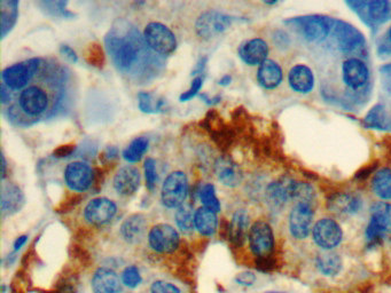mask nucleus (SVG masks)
Here are the masks:
<instances>
[{"instance_id": "nucleus-3", "label": "nucleus", "mask_w": 391, "mask_h": 293, "mask_svg": "<svg viewBox=\"0 0 391 293\" xmlns=\"http://www.w3.org/2000/svg\"><path fill=\"white\" fill-rule=\"evenodd\" d=\"M144 40L152 52L168 56L177 49L175 33L163 23L150 22L145 26Z\"/></svg>"}, {"instance_id": "nucleus-4", "label": "nucleus", "mask_w": 391, "mask_h": 293, "mask_svg": "<svg viewBox=\"0 0 391 293\" xmlns=\"http://www.w3.org/2000/svg\"><path fill=\"white\" fill-rule=\"evenodd\" d=\"M287 23L293 24L298 30V33L309 42H320L326 40L327 36L332 33L335 20L321 15H309L295 17L287 21Z\"/></svg>"}, {"instance_id": "nucleus-38", "label": "nucleus", "mask_w": 391, "mask_h": 293, "mask_svg": "<svg viewBox=\"0 0 391 293\" xmlns=\"http://www.w3.org/2000/svg\"><path fill=\"white\" fill-rule=\"evenodd\" d=\"M121 280L122 283L125 287L134 289V287H137L141 283L143 278H141V271L136 266H127L124 269L123 273H122Z\"/></svg>"}, {"instance_id": "nucleus-11", "label": "nucleus", "mask_w": 391, "mask_h": 293, "mask_svg": "<svg viewBox=\"0 0 391 293\" xmlns=\"http://www.w3.org/2000/svg\"><path fill=\"white\" fill-rule=\"evenodd\" d=\"M148 243L154 251L159 253H171L179 245V235L173 226L157 224L150 229Z\"/></svg>"}, {"instance_id": "nucleus-24", "label": "nucleus", "mask_w": 391, "mask_h": 293, "mask_svg": "<svg viewBox=\"0 0 391 293\" xmlns=\"http://www.w3.org/2000/svg\"><path fill=\"white\" fill-rule=\"evenodd\" d=\"M284 72L280 65L273 60H266L258 68L257 81L262 87L273 90L282 83Z\"/></svg>"}, {"instance_id": "nucleus-20", "label": "nucleus", "mask_w": 391, "mask_h": 293, "mask_svg": "<svg viewBox=\"0 0 391 293\" xmlns=\"http://www.w3.org/2000/svg\"><path fill=\"white\" fill-rule=\"evenodd\" d=\"M215 174L224 186L234 188L242 183L244 174L234 160L228 156L219 157L215 163Z\"/></svg>"}, {"instance_id": "nucleus-7", "label": "nucleus", "mask_w": 391, "mask_h": 293, "mask_svg": "<svg viewBox=\"0 0 391 293\" xmlns=\"http://www.w3.org/2000/svg\"><path fill=\"white\" fill-rule=\"evenodd\" d=\"M189 194V181L185 173L175 171L166 176L161 190V199L168 209H178L185 204Z\"/></svg>"}, {"instance_id": "nucleus-33", "label": "nucleus", "mask_w": 391, "mask_h": 293, "mask_svg": "<svg viewBox=\"0 0 391 293\" xmlns=\"http://www.w3.org/2000/svg\"><path fill=\"white\" fill-rule=\"evenodd\" d=\"M194 217H196V211L193 210V206L189 203H185L177 209L176 224L184 234H191L196 229Z\"/></svg>"}, {"instance_id": "nucleus-31", "label": "nucleus", "mask_w": 391, "mask_h": 293, "mask_svg": "<svg viewBox=\"0 0 391 293\" xmlns=\"http://www.w3.org/2000/svg\"><path fill=\"white\" fill-rule=\"evenodd\" d=\"M248 226H249V217L245 210H239L235 212L231 222V228H230V235H231L232 241L240 244L245 240L246 234H247Z\"/></svg>"}, {"instance_id": "nucleus-27", "label": "nucleus", "mask_w": 391, "mask_h": 293, "mask_svg": "<svg viewBox=\"0 0 391 293\" xmlns=\"http://www.w3.org/2000/svg\"><path fill=\"white\" fill-rule=\"evenodd\" d=\"M194 222H196V231L205 236H212L217 231L218 221H217L216 212L207 209L205 206H201L196 210Z\"/></svg>"}, {"instance_id": "nucleus-40", "label": "nucleus", "mask_w": 391, "mask_h": 293, "mask_svg": "<svg viewBox=\"0 0 391 293\" xmlns=\"http://www.w3.org/2000/svg\"><path fill=\"white\" fill-rule=\"evenodd\" d=\"M385 234V231H383L376 222L373 221L371 219L369 227H367V231H366V237H367L369 242H371L372 244L378 243V242L381 241Z\"/></svg>"}, {"instance_id": "nucleus-15", "label": "nucleus", "mask_w": 391, "mask_h": 293, "mask_svg": "<svg viewBox=\"0 0 391 293\" xmlns=\"http://www.w3.org/2000/svg\"><path fill=\"white\" fill-rule=\"evenodd\" d=\"M369 79V67L358 58H348L342 63V81L350 90L365 87Z\"/></svg>"}, {"instance_id": "nucleus-47", "label": "nucleus", "mask_w": 391, "mask_h": 293, "mask_svg": "<svg viewBox=\"0 0 391 293\" xmlns=\"http://www.w3.org/2000/svg\"><path fill=\"white\" fill-rule=\"evenodd\" d=\"M118 155V151L115 146H108L106 151H104V157L107 158V160H114L116 158Z\"/></svg>"}, {"instance_id": "nucleus-23", "label": "nucleus", "mask_w": 391, "mask_h": 293, "mask_svg": "<svg viewBox=\"0 0 391 293\" xmlns=\"http://www.w3.org/2000/svg\"><path fill=\"white\" fill-rule=\"evenodd\" d=\"M288 83L293 91L308 94L314 87V75L308 65H295L288 74Z\"/></svg>"}, {"instance_id": "nucleus-51", "label": "nucleus", "mask_w": 391, "mask_h": 293, "mask_svg": "<svg viewBox=\"0 0 391 293\" xmlns=\"http://www.w3.org/2000/svg\"><path fill=\"white\" fill-rule=\"evenodd\" d=\"M3 160V179H5V176H6V160H5V157H1Z\"/></svg>"}, {"instance_id": "nucleus-30", "label": "nucleus", "mask_w": 391, "mask_h": 293, "mask_svg": "<svg viewBox=\"0 0 391 293\" xmlns=\"http://www.w3.org/2000/svg\"><path fill=\"white\" fill-rule=\"evenodd\" d=\"M372 189L378 199H391V169H381L375 173L372 180Z\"/></svg>"}, {"instance_id": "nucleus-32", "label": "nucleus", "mask_w": 391, "mask_h": 293, "mask_svg": "<svg viewBox=\"0 0 391 293\" xmlns=\"http://www.w3.org/2000/svg\"><path fill=\"white\" fill-rule=\"evenodd\" d=\"M371 219L376 222L385 233L391 234V204L378 202L371 208Z\"/></svg>"}, {"instance_id": "nucleus-52", "label": "nucleus", "mask_w": 391, "mask_h": 293, "mask_svg": "<svg viewBox=\"0 0 391 293\" xmlns=\"http://www.w3.org/2000/svg\"><path fill=\"white\" fill-rule=\"evenodd\" d=\"M388 37H389V40H390L391 42V26H390V29H389L388 31Z\"/></svg>"}, {"instance_id": "nucleus-2", "label": "nucleus", "mask_w": 391, "mask_h": 293, "mask_svg": "<svg viewBox=\"0 0 391 293\" xmlns=\"http://www.w3.org/2000/svg\"><path fill=\"white\" fill-rule=\"evenodd\" d=\"M56 100V92L46 82L30 83L17 97V103L10 108V117L38 119L51 110Z\"/></svg>"}, {"instance_id": "nucleus-5", "label": "nucleus", "mask_w": 391, "mask_h": 293, "mask_svg": "<svg viewBox=\"0 0 391 293\" xmlns=\"http://www.w3.org/2000/svg\"><path fill=\"white\" fill-rule=\"evenodd\" d=\"M42 65V60L35 58L7 67L3 72V83L10 90L22 91L30 83H33Z\"/></svg>"}, {"instance_id": "nucleus-8", "label": "nucleus", "mask_w": 391, "mask_h": 293, "mask_svg": "<svg viewBox=\"0 0 391 293\" xmlns=\"http://www.w3.org/2000/svg\"><path fill=\"white\" fill-rule=\"evenodd\" d=\"M232 17L216 10L201 14L196 22V33L202 40H212L231 26Z\"/></svg>"}, {"instance_id": "nucleus-22", "label": "nucleus", "mask_w": 391, "mask_h": 293, "mask_svg": "<svg viewBox=\"0 0 391 293\" xmlns=\"http://www.w3.org/2000/svg\"><path fill=\"white\" fill-rule=\"evenodd\" d=\"M356 10H362V13L367 17L372 24H381L388 21L391 17V6L385 0H374V1H360V3H349Z\"/></svg>"}, {"instance_id": "nucleus-17", "label": "nucleus", "mask_w": 391, "mask_h": 293, "mask_svg": "<svg viewBox=\"0 0 391 293\" xmlns=\"http://www.w3.org/2000/svg\"><path fill=\"white\" fill-rule=\"evenodd\" d=\"M122 238L129 244H141L148 237V221L144 215L127 217L120 228Z\"/></svg>"}, {"instance_id": "nucleus-16", "label": "nucleus", "mask_w": 391, "mask_h": 293, "mask_svg": "<svg viewBox=\"0 0 391 293\" xmlns=\"http://www.w3.org/2000/svg\"><path fill=\"white\" fill-rule=\"evenodd\" d=\"M295 180L281 178L269 185L265 192L266 202L271 208L281 210L289 201H293V189Z\"/></svg>"}, {"instance_id": "nucleus-46", "label": "nucleus", "mask_w": 391, "mask_h": 293, "mask_svg": "<svg viewBox=\"0 0 391 293\" xmlns=\"http://www.w3.org/2000/svg\"><path fill=\"white\" fill-rule=\"evenodd\" d=\"M1 101H3V105L10 102V88L7 87L3 83L1 84Z\"/></svg>"}, {"instance_id": "nucleus-44", "label": "nucleus", "mask_w": 391, "mask_h": 293, "mask_svg": "<svg viewBox=\"0 0 391 293\" xmlns=\"http://www.w3.org/2000/svg\"><path fill=\"white\" fill-rule=\"evenodd\" d=\"M60 52H61L62 56L67 58L70 62L76 63L79 61V56H77L75 51H74L70 46L61 45V47H60Z\"/></svg>"}, {"instance_id": "nucleus-25", "label": "nucleus", "mask_w": 391, "mask_h": 293, "mask_svg": "<svg viewBox=\"0 0 391 293\" xmlns=\"http://www.w3.org/2000/svg\"><path fill=\"white\" fill-rule=\"evenodd\" d=\"M24 195L17 185L8 183L1 190V212L3 215H12L22 209Z\"/></svg>"}, {"instance_id": "nucleus-53", "label": "nucleus", "mask_w": 391, "mask_h": 293, "mask_svg": "<svg viewBox=\"0 0 391 293\" xmlns=\"http://www.w3.org/2000/svg\"><path fill=\"white\" fill-rule=\"evenodd\" d=\"M269 293H281V292H269Z\"/></svg>"}, {"instance_id": "nucleus-12", "label": "nucleus", "mask_w": 391, "mask_h": 293, "mask_svg": "<svg viewBox=\"0 0 391 293\" xmlns=\"http://www.w3.org/2000/svg\"><path fill=\"white\" fill-rule=\"evenodd\" d=\"M65 185L72 192H86L95 181V172L88 163L85 162H72L65 167Z\"/></svg>"}, {"instance_id": "nucleus-50", "label": "nucleus", "mask_w": 391, "mask_h": 293, "mask_svg": "<svg viewBox=\"0 0 391 293\" xmlns=\"http://www.w3.org/2000/svg\"><path fill=\"white\" fill-rule=\"evenodd\" d=\"M232 78L231 77H230V76L226 75L224 76V77H223L222 79H221V81H219V84L223 85V86H226V85L230 84V83H231Z\"/></svg>"}, {"instance_id": "nucleus-6", "label": "nucleus", "mask_w": 391, "mask_h": 293, "mask_svg": "<svg viewBox=\"0 0 391 293\" xmlns=\"http://www.w3.org/2000/svg\"><path fill=\"white\" fill-rule=\"evenodd\" d=\"M249 248L262 264H265L274 248V236L272 227L264 220L255 221L248 233Z\"/></svg>"}, {"instance_id": "nucleus-28", "label": "nucleus", "mask_w": 391, "mask_h": 293, "mask_svg": "<svg viewBox=\"0 0 391 293\" xmlns=\"http://www.w3.org/2000/svg\"><path fill=\"white\" fill-rule=\"evenodd\" d=\"M1 8V37L5 38L7 33L13 29L19 14V3L15 0H3L0 1Z\"/></svg>"}, {"instance_id": "nucleus-34", "label": "nucleus", "mask_w": 391, "mask_h": 293, "mask_svg": "<svg viewBox=\"0 0 391 293\" xmlns=\"http://www.w3.org/2000/svg\"><path fill=\"white\" fill-rule=\"evenodd\" d=\"M148 139L145 137H136L123 150V158L129 163H137L148 150Z\"/></svg>"}, {"instance_id": "nucleus-35", "label": "nucleus", "mask_w": 391, "mask_h": 293, "mask_svg": "<svg viewBox=\"0 0 391 293\" xmlns=\"http://www.w3.org/2000/svg\"><path fill=\"white\" fill-rule=\"evenodd\" d=\"M200 199L203 203V206L212 211H221V203H219L217 196H216L215 186L212 183H206L200 192Z\"/></svg>"}, {"instance_id": "nucleus-9", "label": "nucleus", "mask_w": 391, "mask_h": 293, "mask_svg": "<svg viewBox=\"0 0 391 293\" xmlns=\"http://www.w3.org/2000/svg\"><path fill=\"white\" fill-rule=\"evenodd\" d=\"M332 33L336 45L342 52H359L365 47V38L362 33L349 23L335 20Z\"/></svg>"}, {"instance_id": "nucleus-13", "label": "nucleus", "mask_w": 391, "mask_h": 293, "mask_svg": "<svg viewBox=\"0 0 391 293\" xmlns=\"http://www.w3.org/2000/svg\"><path fill=\"white\" fill-rule=\"evenodd\" d=\"M313 208L310 203H296L289 215V231L296 240H305L312 231Z\"/></svg>"}, {"instance_id": "nucleus-19", "label": "nucleus", "mask_w": 391, "mask_h": 293, "mask_svg": "<svg viewBox=\"0 0 391 293\" xmlns=\"http://www.w3.org/2000/svg\"><path fill=\"white\" fill-rule=\"evenodd\" d=\"M269 45L262 38H253L241 44L239 47V56L246 65H261L268 60Z\"/></svg>"}, {"instance_id": "nucleus-48", "label": "nucleus", "mask_w": 391, "mask_h": 293, "mask_svg": "<svg viewBox=\"0 0 391 293\" xmlns=\"http://www.w3.org/2000/svg\"><path fill=\"white\" fill-rule=\"evenodd\" d=\"M207 59L203 58V59L200 60V62L196 65V68L194 69L193 72V75H198V74H202L203 69L206 67Z\"/></svg>"}, {"instance_id": "nucleus-43", "label": "nucleus", "mask_w": 391, "mask_h": 293, "mask_svg": "<svg viewBox=\"0 0 391 293\" xmlns=\"http://www.w3.org/2000/svg\"><path fill=\"white\" fill-rule=\"evenodd\" d=\"M255 281H256V276L250 271L239 274L238 276H237V282L239 284H241V285H246V287L253 285L255 283Z\"/></svg>"}, {"instance_id": "nucleus-36", "label": "nucleus", "mask_w": 391, "mask_h": 293, "mask_svg": "<svg viewBox=\"0 0 391 293\" xmlns=\"http://www.w3.org/2000/svg\"><path fill=\"white\" fill-rule=\"evenodd\" d=\"M365 124L375 128H387V118L382 106L378 105L372 108L365 117Z\"/></svg>"}, {"instance_id": "nucleus-10", "label": "nucleus", "mask_w": 391, "mask_h": 293, "mask_svg": "<svg viewBox=\"0 0 391 293\" xmlns=\"http://www.w3.org/2000/svg\"><path fill=\"white\" fill-rule=\"evenodd\" d=\"M312 236L313 241L319 248L332 251L342 242L343 231L334 219L323 218L313 226Z\"/></svg>"}, {"instance_id": "nucleus-42", "label": "nucleus", "mask_w": 391, "mask_h": 293, "mask_svg": "<svg viewBox=\"0 0 391 293\" xmlns=\"http://www.w3.org/2000/svg\"><path fill=\"white\" fill-rule=\"evenodd\" d=\"M203 85V77L199 76V77H196L193 79L192 85L191 87L187 90V91L184 92L183 94L179 97L180 102L189 101L191 99L194 98L198 93H199L200 90L202 87Z\"/></svg>"}, {"instance_id": "nucleus-45", "label": "nucleus", "mask_w": 391, "mask_h": 293, "mask_svg": "<svg viewBox=\"0 0 391 293\" xmlns=\"http://www.w3.org/2000/svg\"><path fill=\"white\" fill-rule=\"evenodd\" d=\"M383 77V83L389 92H391V65H383L380 70Z\"/></svg>"}, {"instance_id": "nucleus-18", "label": "nucleus", "mask_w": 391, "mask_h": 293, "mask_svg": "<svg viewBox=\"0 0 391 293\" xmlns=\"http://www.w3.org/2000/svg\"><path fill=\"white\" fill-rule=\"evenodd\" d=\"M141 180L139 169L136 167L127 165L115 173L113 186L118 195L131 196L139 189Z\"/></svg>"}, {"instance_id": "nucleus-26", "label": "nucleus", "mask_w": 391, "mask_h": 293, "mask_svg": "<svg viewBox=\"0 0 391 293\" xmlns=\"http://www.w3.org/2000/svg\"><path fill=\"white\" fill-rule=\"evenodd\" d=\"M328 206L339 215H355L362 208V201L351 194H337L330 199Z\"/></svg>"}, {"instance_id": "nucleus-29", "label": "nucleus", "mask_w": 391, "mask_h": 293, "mask_svg": "<svg viewBox=\"0 0 391 293\" xmlns=\"http://www.w3.org/2000/svg\"><path fill=\"white\" fill-rule=\"evenodd\" d=\"M317 267L326 276H335L342 269V259L335 252H324L317 257Z\"/></svg>"}, {"instance_id": "nucleus-39", "label": "nucleus", "mask_w": 391, "mask_h": 293, "mask_svg": "<svg viewBox=\"0 0 391 293\" xmlns=\"http://www.w3.org/2000/svg\"><path fill=\"white\" fill-rule=\"evenodd\" d=\"M145 179H146V187L150 192H154V189L157 187V162L148 157L145 160Z\"/></svg>"}, {"instance_id": "nucleus-41", "label": "nucleus", "mask_w": 391, "mask_h": 293, "mask_svg": "<svg viewBox=\"0 0 391 293\" xmlns=\"http://www.w3.org/2000/svg\"><path fill=\"white\" fill-rule=\"evenodd\" d=\"M150 293H180V289L166 281H155L150 287Z\"/></svg>"}, {"instance_id": "nucleus-49", "label": "nucleus", "mask_w": 391, "mask_h": 293, "mask_svg": "<svg viewBox=\"0 0 391 293\" xmlns=\"http://www.w3.org/2000/svg\"><path fill=\"white\" fill-rule=\"evenodd\" d=\"M26 238H28L26 236H21V237L17 238L15 243H14V250H15V251L22 248L23 245H24V243L26 242Z\"/></svg>"}, {"instance_id": "nucleus-37", "label": "nucleus", "mask_w": 391, "mask_h": 293, "mask_svg": "<svg viewBox=\"0 0 391 293\" xmlns=\"http://www.w3.org/2000/svg\"><path fill=\"white\" fill-rule=\"evenodd\" d=\"M138 100H139V109L146 114H155L160 110L161 102L155 101L153 95L148 92H141L138 94Z\"/></svg>"}, {"instance_id": "nucleus-1", "label": "nucleus", "mask_w": 391, "mask_h": 293, "mask_svg": "<svg viewBox=\"0 0 391 293\" xmlns=\"http://www.w3.org/2000/svg\"><path fill=\"white\" fill-rule=\"evenodd\" d=\"M106 49L118 72L132 74L138 65L147 63L150 47L134 28H113L106 36Z\"/></svg>"}, {"instance_id": "nucleus-14", "label": "nucleus", "mask_w": 391, "mask_h": 293, "mask_svg": "<svg viewBox=\"0 0 391 293\" xmlns=\"http://www.w3.org/2000/svg\"><path fill=\"white\" fill-rule=\"evenodd\" d=\"M118 212V206L107 197L92 199L85 206V221L92 226H104L111 221Z\"/></svg>"}, {"instance_id": "nucleus-21", "label": "nucleus", "mask_w": 391, "mask_h": 293, "mask_svg": "<svg viewBox=\"0 0 391 293\" xmlns=\"http://www.w3.org/2000/svg\"><path fill=\"white\" fill-rule=\"evenodd\" d=\"M92 289L95 293H121L122 280L111 268H99L92 278Z\"/></svg>"}]
</instances>
